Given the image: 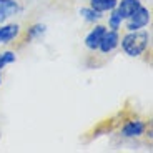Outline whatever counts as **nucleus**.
Segmentation results:
<instances>
[{"instance_id": "obj_1", "label": "nucleus", "mask_w": 153, "mask_h": 153, "mask_svg": "<svg viewBox=\"0 0 153 153\" xmlns=\"http://www.w3.org/2000/svg\"><path fill=\"white\" fill-rule=\"evenodd\" d=\"M123 53L130 58H138L145 53L150 47V33L142 28V30L126 32L123 37H120V45Z\"/></svg>"}, {"instance_id": "obj_2", "label": "nucleus", "mask_w": 153, "mask_h": 153, "mask_svg": "<svg viewBox=\"0 0 153 153\" xmlns=\"http://www.w3.org/2000/svg\"><path fill=\"white\" fill-rule=\"evenodd\" d=\"M152 22V12L146 7H140L138 10H135L128 19H125V28L126 32H133V30H142V28H146Z\"/></svg>"}, {"instance_id": "obj_3", "label": "nucleus", "mask_w": 153, "mask_h": 153, "mask_svg": "<svg viewBox=\"0 0 153 153\" xmlns=\"http://www.w3.org/2000/svg\"><path fill=\"white\" fill-rule=\"evenodd\" d=\"M118 45H120L118 30H110V28H107L103 37H102V42H100V45H98V52L102 55H110L118 48Z\"/></svg>"}, {"instance_id": "obj_4", "label": "nucleus", "mask_w": 153, "mask_h": 153, "mask_svg": "<svg viewBox=\"0 0 153 153\" xmlns=\"http://www.w3.org/2000/svg\"><path fill=\"white\" fill-rule=\"evenodd\" d=\"M146 122L140 118H133L128 120V122L123 123L122 130H120V135L123 138H140L143 133L146 131Z\"/></svg>"}, {"instance_id": "obj_5", "label": "nucleus", "mask_w": 153, "mask_h": 153, "mask_svg": "<svg viewBox=\"0 0 153 153\" xmlns=\"http://www.w3.org/2000/svg\"><path fill=\"white\" fill-rule=\"evenodd\" d=\"M105 30H107V27L102 25V23H95L93 25V28L88 32L85 40H83L87 50H90V52H98V45L102 42V37H103Z\"/></svg>"}, {"instance_id": "obj_6", "label": "nucleus", "mask_w": 153, "mask_h": 153, "mask_svg": "<svg viewBox=\"0 0 153 153\" xmlns=\"http://www.w3.org/2000/svg\"><path fill=\"white\" fill-rule=\"evenodd\" d=\"M22 12V5L17 0H0V23H5L8 19Z\"/></svg>"}, {"instance_id": "obj_7", "label": "nucleus", "mask_w": 153, "mask_h": 153, "mask_svg": "<svg viewBox=\"0 0 153 153\" xmlns=\"http://www.w3.org/2000/svg\"><path fill=\"white\" fill-rule=\"evenodd\" d=\"M20 35V25L19 23H0V45L17 40Z\"/></svg>"}, {"instance_id": "obj_8", "label": "nucleus", "mask_w": 153, "mask_h": 153, "mask_svg": "<svg viewBox=\"0 0 153 153\" xmlns=\"http://www.w3.org/2000/svg\"><path fill=\"white\" fill-rule=\"evenodd\" d=\"M142 7V0H118V4H117V10L118 13L123 17V20L128 19V17L133 13L135 10Z\"/></svg>"}, {"instance_id": "obj_9", "label": "nucleus", "mask_w": 153, "mask_h": 153, "mask_svg": "<svg viewBox=\"0 0 153 153\" xmlns=\"http://www.w3.org/2000/svg\"><path fill=\"white\" fill-rule=\"evenodd\" d=\"M117 4H118V0H88V5L100 13H107V12L113 10Z\"/></svg>"}, {"instance_id": "obj_10", "label": "nucleus", "mask_w": 153, "mask_h": 153, "mask_svg": "<svg viewBox=\"0 0 153 153\" xmlns=\"http://www.w3.org/2000/svg\"><path fill=\"white\" fill-rule=\"evenodd\" d=\"M80 17H82V19H83L87 23H92V25H95V23H98L100 20L103 19V13L97 12L95 8H92L90 5H88V7L80 8Z\"/></svg>"}, {"instance_id": "obj_11", "label": "nucleus", "mask_w": 153, "mask_h": 153, "mask_svg": "<svg viewBox=\"0 0 153 153\" xmlns=\"http://www.w3.org/2000/svg\"><path fill=\"white\" fill-rule=\"evenodd\" d=\"M47 32V25L45 23H33L32 27H28V30L25 32V37L27 40H38L42 38Z\"/></svg>"}, {"instance_id": "obj_12", "label": "nucleus", "mask_w": 153, "mask_h": 153, "mask_svg": "<svg viewBox=\"0 0 153 153\" xmlns=\"http://www.w3.org/2000/svg\"><path fill=\"white\" fill-rule=\"evenodd\" d=\"M110 15H108V27L107 28H110V30H120L122 28V25H123V17L118 13V10L117 8H113V10H110L108 12Z\"/></svg>"}, {"instance_id": "obj_13", "label": "nucleus", "mask_w": 153, "mask_h": 153, "mask_svg": "<svg viewBox=\"0 0 153 153\" xmlns=\"http://www.w3.org/2000/svg\"><path fill=\"white\" fill-rule=\"evenodd\" d=\"M17 60V55L15 52H12V50H5V52H0V72L5 68L7 65L13 63Z\"/></svg>"}, {"instance_id": "obj_14", "label": "nucleus", "mask_w": 153, "mask_h": 153, "mask_svg": "<svg viewBox=\"0 0 153 153\" xmlns=\"http://www.w3.org/2000/svg\"><path fill=\"white\" fill-rule=\"evenodd\" d=\"M0 85H2V72H0Z\"/></svg>"}]
</instances>
